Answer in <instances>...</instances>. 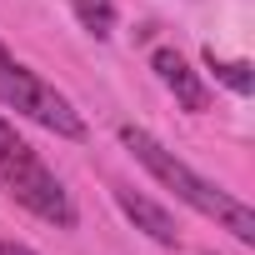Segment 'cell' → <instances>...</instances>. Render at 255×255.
I'll list each match as a JSON object with an SVG mask.
<instances>
[{"label": "cell", "instance_id": "1", "mask_svg": "<svg viewBox=\"0 0 255 255\" xmlns=\"http://www.w3.org/2000/svg\"><path fill=\"white\" fill-rule=\"evenodd\" d=\"M120 145L145 165V175H150L155 185L175 190V200H185L195 215L215 220V225H220V230H230L240 245H255V210H250L240 195H230L225 185L205 180L195 165H185L170 145H160V140L145 130V125H120Z\"/></svg>", "mask_w": 255, "mask_h": 255}, {"label": "cell", "instance_id": "2", "mask_svg": "<svg viewBox=\"0 0 255 255\" xmlns=\"http://www.w3.org/2000/svg\"><path fill=\"white\" fill-rule=\"evenodd\" d=\"M0 195L15 200L20 210H30L35 220L55 225V230L80 225V205L65 190V180L35 155V145L25 135H15V125L5 115H0Z\"/></svg>", "mask_w": 255, "mask_h": 255}, {"label": "cell", "instance_id": "3", "mask_svg": "<svg viewBox=\"0 0 255 255\" xmlns=\"http://www.w3.org/2000/svg\"><path fill=\"white\" fill-rule=\"evenodd\" d=\"M0 105L55 130L60 140H85V115L75 110V100L65 90H55L35 65H25L20 55H10L0 45Z\"/></svg>", "mask_w": 255, "mask_h": 255}, {"label": "cell", "instance_id": "4", "mask_svg": "<svg viewBox=\"0 0 255 255\" xmlns=\"http://www.w3.org/2000/svg\"><path fill=\"white\" fill-rule=\"evenodd\" d=\"M150 70L160 75V85L175 95V105H180L185 115H205V110H210V85H205V75H200L175 45H155V50H150Z\"/></svg>", "mask_w": 255, "mask_h": 255}, {"label": "cell", "instance_id": "5", "mask_svg": "<svg viewBox=\"0 0 255 255\" xmlns=\"http://www.w3.org/2000/svg\"><path fill=\"white\" fill-rule=\"evenodd\" d=\"M110 195H115L120 215L130 220L140 235H150L155 245H180V225H175V215H170L160 200H150V195L135 190V185H110Z\"/></svg>", "mask_w": 255, "mask_h": 255}, {"label": "cell", "instance_id": "6", "mask_svg": "<svg viewBox=\"0 0 255 255\" xmlns=\"http://www.w3.org/2000/svg\"><path fill=\"white\" fill-rule=\"evenodd\" d=\"M205 70H210L225 90H235V95H250V90H255V70H250V60H225V55L205 50Z\"/></svg>", "mask_w": 255, "mask_h": 255}, {"label": "cell", "instance_id": "7", "mask_svg": "<svg viewBox=\"0 0 255 255\" xmlns=\"http://www.w3.org/2000/svg\"><path fill=\"white\" fill-rule=\"evenodd\" d=\"M75 20L95 40H110L115 35V0H75Z\"/></svg>", "mask_w": 255, "mask_h": 255}, {"label": "cell", "instance_id": "8", "mask_svg": "<svg viewBox=\"0 0 255 255\" xmlns=\"http://www.w3.org/2000/svg\"><path fill=\"white\" fill-rule=\"evenodd\" d=\"M0 255H40V250H30L25 240H0Z\"/></svg>", "mask_w": 255, "mask_h": 255}]
</instances>
